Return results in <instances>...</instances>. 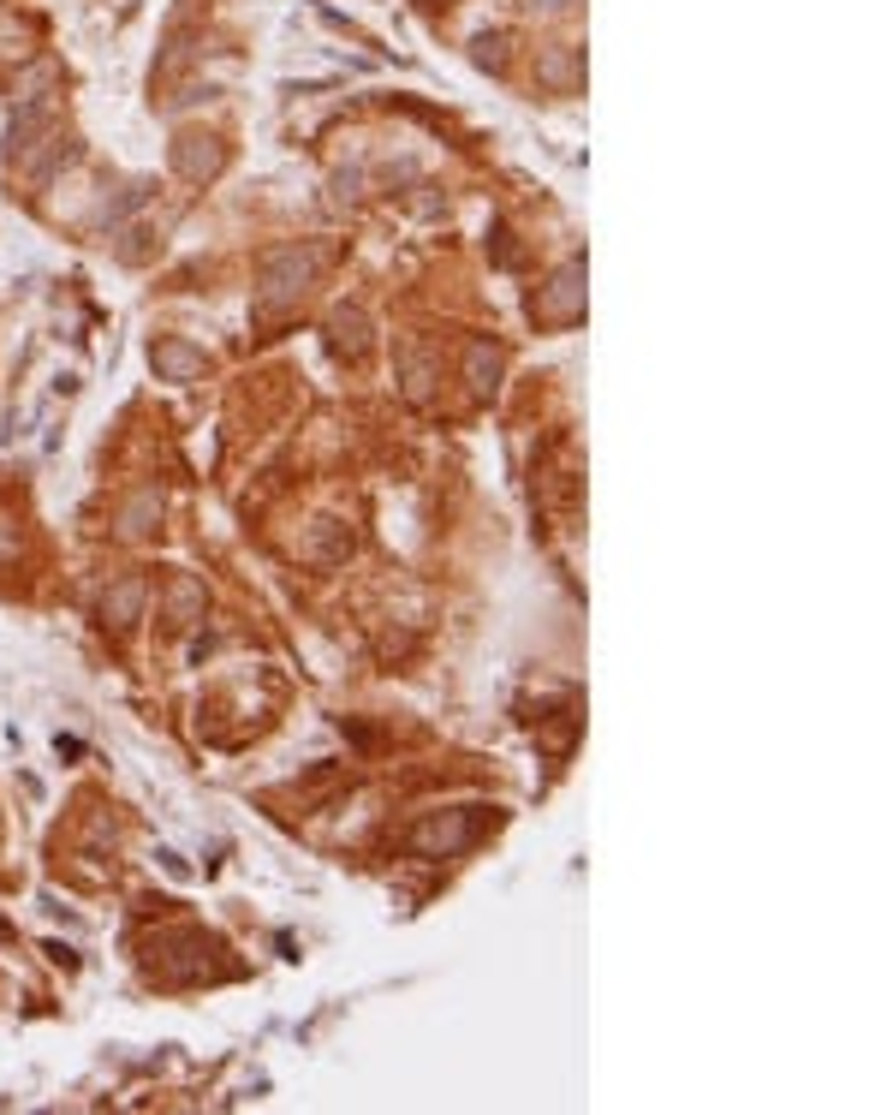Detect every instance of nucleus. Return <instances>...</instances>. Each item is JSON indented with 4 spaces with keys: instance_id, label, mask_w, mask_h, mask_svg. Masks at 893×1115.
Returning a JSON list of instances; mask_svg holds the SVG:
<instances>
[{
    "instance_id": "f257e3e1",
    "label": "nucleus",
    "mask_w": 893,
    "mask_h": 1115,
    "mask_svg": "<svg viewBox=\"0 0 893 1115\" xmlns=\"http://www.w3.org/2000/svg\"><path fill=\"white\" fill-rule=\"evenodd\" d=\"M542 78L548 84H572V54H548L542 60Z\"/></svg>"
}]
</instances>
